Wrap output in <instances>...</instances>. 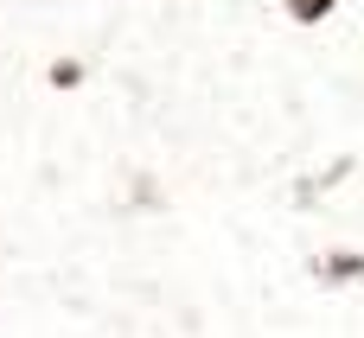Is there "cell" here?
Returning <instances> with one entry per match:
<instances>
[{
  "label": "cell",
  "mask_w": 364,
  "mask_h": 338,
  "mask_svg": "<svg viewBox=\"0 0 364 338\" xmlns=\"http://www.w3.org/2000/svg\"><path fill=\"white\" fill-rule=\"evenodd\" d=\"M314 281H320V288H352V281H364V249H333V256H320V262H314Z\"/></svg>",
  "instance_id": "6da1fadb"
},
{
  "label": "cell",
  "mask_w": 364,
  "mask_h": 338,
  "mask_svg": "<svg viewBox=\"0 0 364 338\" xmlns=\"http://www.w3.org/2000/svg\"><path fill=\"white\" fill-rule=\"evenodd\" d=\"M282 13H288L294 26H320V19L339 13V0H282Z\"/></svg>",
  "instance_id": "7a4b0ae2"
},
{
  "label": "cell",
  "mask_w": 364,
  "mask_h": 338,
  "mask_svg": "<svg viewBox=\"0 0 364 338\" xmlns=\"http://www.w3.org/2000/svg\"><path fill=\"white\" fill-rule=\"evenodd\" d=\"M45 83H51V89H77V83H83V64H77V58H51V64H45Z\"/></svg>",
  "instance_id": "3957f363"
}]
</instances>
